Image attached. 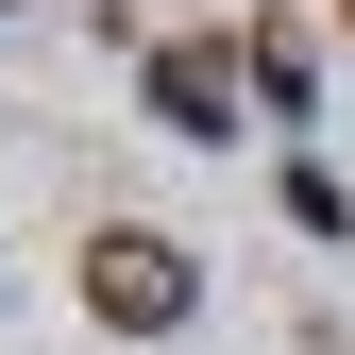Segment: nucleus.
<instances>
[{
    "label": "nucleus",
    "instance_id": "7ed1b4c3",
    "mask_svg": "<svg viewBox=\"0 0 355 355\" xmlns=\"http://www.w3.org/2000/svg\"><path fill=\"white\" fill-rule=\"evenodd\" d=\"M338 17H355V0H338Z\"/></svg>",
    "mask_w": 355,
    "mask_h": 355
},
{
    "label": "nucleus",
    "instance_id": "f257e3e1",
    "mask_svg": "<svg viewBox=\"0 0 355 355\" xmlns=\"http://www.w3.org/2000/svg\"><path fill=\"white\" fill-rule=\"evenodd\" d=\"M85 304L136 322V338H169L203 304V271H187V237H153V220H102V237H85Z\"/></svg>",
    "mask_w": 355,
    "mask_h": 355
},
{
    "label": "nucleus",
    "instance_id": "f03ea898",
    "mask_svg": "<svg viewBox=\"0 0 355 355\" xmlns=\"http://www.w3.org/2000/svg\"><path fill=\"white\" fill-rule=\"evenodd\" d=\"M153 119H169V136H237V51H220V34L153 51Z\"/></svg>",
    "mask_w": 355,
    "mask_h": 355
}]
</instances>
